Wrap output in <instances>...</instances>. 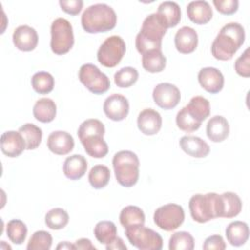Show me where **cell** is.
Here are the masks:
<instances>
[{
    "mask_svg": "<svg viewBox=\"0 0 250 250\" xmlns=\"http://www.w3.org/2000/svg\"><path fill=\"white\" fill-rule=\"evenodd\" d=\"M245 40V31L238 22H229L224 25L211 46L213 57L220 61H229Z\"/></svg>",
    "mask_w": 250,
    "mask_h": 250,
    "instance_id": "cell-1",
    "label": "cell"
},
{
    "mask_svg": "<svg viewBox=\"0 0 250 250\" xmlns=\"http://www.w3.org/2000/svg\"><path fill=\"white\" fill-rule=\"evenodd\" d=\"M167 27L161 18L156 14L148 15L143 21L140 32L136 36V48L142 55L153 51L161 50L162 38L166 34Z\"/></svg>",
    "mask_w": 250,
    "mask_h": 250,
    "instance_id": "cell-2",
    "label": "cell"
},
{
    "mask_svg": "<svg viewBox=\"0 0 250 250\" xmlns=\"http://www.w3.org/2000/svg\"><path fill=\"white\" fill-rule=\"evenodd\" d=\"M117 16L114 10L104 4L98 3L89 6L81 16V24L88 33H101L115 27Z\"/></svg>",
    "mask_w": 250,
    "mask_h": 250,
    "instance_id": "cell-3",
    "label": "cell"
},
{
    "mask_svg": "<svg viewBox=\"0 0 250 250\" xmlns=\"http://www.w3.org/2000/svg\"><path fill=\"white\" fill-rule=\"evenodd\" d=\"M191 218L200 224L215 218H222L223 201L221 194L208 192L206 194H194L188 202Z\"/></svg>",
    "mask_w": 250,
    "mask_h": 250,
    "instance_id": "cell-4",
    "label": "cell"
},
{
    "mask_svg": "<svg viewBox=\"0 0 250 250\" xmlns=\"http://www.w3.org/2000/svg\"><path fill=\"white\" fill-rule=\"evenodd\" d=\"M112 166L116 181L125 188L133 187L139 180L140 161L136 153L130 150H120L112 158Z\"/></svg>",
    "mask_w": 250,
    "mask_h": 250,
    "instance_id": "cell-5",
    "label": "cell"
},
{
    "mask_svg": "<svg viewBox=\"0 0 250 250\" xmlns=\"http://www.w3.org/2000/svg\"><path fill=\"white\" fill-rule=\"evenodd\" d=\"M74 44V35L71 23L63 18L56 19L51 24V50L56 55H64Z\"/></svg>",
    "mask_w": 250,
    "mask_h": 250,
    "instance_id": "cell-6",
    "label": "cell"
},
{
    "mask_svg": "<svg viewBox=\"0 0 250 250\" xmlns=\"http://www.w3.org/2000/svg\"><path fill=\"white\" fill-rule=\"evenodd\" d=\"M125 234L129 242L140 250H160L163 246L161 235L144 225L125 228Z\"/></svg>",
    "mask_w": 250,
    "mask_h": 250,
    "instance_id": "cell-7",
    "label": "cell"
},
{
    "mask_svg": "<svg viewBox=\"0 0 250 250\" xmlns=\"http://www.w3.org/2000/svg\"><path fill=\"white\" fill-rule=\"evenodd\" d=\"M126 52V44L122 37L112 35L107 37L100 46L97 59L105 67H114L122 60Z\"/></svg>",
    "mask_w": 250,
    "mask_h": 250,
    "instance_id": "cell-8",
    "label": "cell"
},
{
    "mask_svg": "<svg viewBox=\"0 0 250 250\" xmlns=\"http://www.w3.org/2000/svg\"><path fill=\"white\" fill-rule=\"evenodd\" d=\"M78 78L90 92L97 95L104 94L110 88L109 78L92 63L81 65L78 72Z\"/></svg>",
    "mask_w": 250,
    "mask_h": 250,
    "instance_id": "cell-9",
    "label": "cell"
},
{
    "mask_svg": "<svg viewBox=\"0 0 250 250\" xmlns=\"http://www.w3.org/2000/svg\"><path fill=\"white\" fill-rule=\"evenodd\" d=\"M185 220V211L179 204L168 203L157 208L153 214L154 224L165 231L177 229Z\"/></svg>",
    "mask_w": 250,
    "mask_h": 250,
    "instance_id": "cell-10",
    "label": "cell"
},
{
    "mask_svg": "<svg viewBox=\"0 0 250 250\" xmlns=\"http://www.w3.org/2000/svg\"><path fill=\"white\" fill-rule=\"evenodd\" d=\"M154 103L163 109H172L178 105L181 100V92L177 86L171 83H159L152 92Z\"/></svg>",
    "mask_w": 250,
    "mask_h": 250,
    "instance_id": "cell-11",
    "label": "cell"
},
{
    "mask_svg": "<svg viewBox=\"0 0 250 250\" xmlns=\"http://www.w3.org/2000/svg\"><path fill=\"white\" fill-rule=\"evenodd\" d=\"M104 112L107 118L113 121L125 119L129 113V102L120 94H112L104 103Z\"/></svg>",
    "mask_w": 250,
    "mask_h": 250,
    "instance_id": "cell-12",
    "label": "cell"
},
{
    "mask_svg": "<svg viewBox=\"0 0 250 250\" xmlns=\"http://www.w3.org/2000/svg\"><path fill=\"white\" fill-rule=\"evenodd\" d=\"M197 78L200 86L208 93L217 94L224 87V75L216 67L208 66L201 68L198 72Z\"/></svg>",
    "mask_w": 250,
    "mask_h": 250,
    "instance_id": "cell-13",
    "label": "cell"
},
{
    "mask_svg": "<svg viewBox=\"0 0 250 250\" xmlns=\"http://www.w3.org/2000/svg\"><path fill=\"white\" fill-rule=\"evenodd\" d=\"M13 43L21 51L30 52L38 44V34L36 30L26 24L18 26L13 33Z\"/></svg>",
    "mask_w": 250,
    "mask_h": 250,
    "instance_id": "cell-14",
    "label": "cell"
},
{
    "mask_svg": "<svg viewBox=\"0 0 250 250\" xmlns=\"http://www.w3.org/2000/svg\"><path fill=\"white\" fill-rule=\"evenodd\" d=\"M139 130L146 135L152 136L159 132L162 125V117L158 111L153 108L143 109L137 119Z\"/></svg>",
    "mask_w": 250,
    "mask_h": 250,
    "instance_id": "cell-15",
    "label": "cell"
},
{
    "mask_svg": "<svg viewBox=\"0 0 250 250\" xmlns=\"http://www.w3.org/2000/svg\"><path fill=\"white\" fill-rule=\"evenodd\" d=\"M0 146L2 152L8 157H18L26 149L25 142L18 131H7L1 135Z\"/></svg>",
    "mask_w": 250,
    "mask_h": 250,
    "instance_id": "cell-16",
    "label": "cell"
},
{
    "mask_svg": "<svg viewBox=\"0 0 250 250\" xmlns=\"http://www.w3.org/2000/svg\"><path fill=\"white\" fill-rule=\"evenodd\" d=\"M47 146L55 154H68L74 147L73 137L65 131H54L47 139Z\"/></svg>",
    "mask_w": 250,
    "mask_h": 250,
    "instance_id": "cell-17",
    "label": "cell"
},
{
    "mask_svg": "<svg viewBox=\"0 0 250 250\" xmlns=\"http://www.w3.org/2000/svg\"><path fill=\"white\" fill-rule=\"evenodd\" d=\"M175 47L182 54L192 53L198 44L197 32L190 26L181 27L175 34Z\"/></svg>",
    "mask_w": 250,
    "mask_h": 250,
    "instance_id": "cell-18",
    "label": "cell"
},
{
    "mask_svg": "<svg viewBox=\"0 0 250 250\" xmlns=\"http://www.w3.org/2000/svg\"><path fill=\"white\" fill-rule=\"evenodd\" d=\"M180 146L187 154L195 158L206 157L210 152L209 145L201 138L195 136L182 137Z\"/></svg>",
    "mask_w": 250,
    "mask_h": 250,
    "instance_id": "cell-19",
    "label": "cell"
},
{
    "mask_svg": "<svg viewBox=\"0 0 250 250\" xmlns=\"http://www.w3.org/2000/svg\"><path fill=\"white\" fill-rule=\"evenodd\" d=\"M206 134L210 141L221 143L225 141L229 134V125L228 120L222 115H215L209 119L206 125Z\"/></svg>",
    "mask_w": 250,
    "mask_h": 250,
    "instance_id": "cell-20",
    "label": "cell"
},
{
    "mask_svg": "<svg viewBox=\"0 0 250 250\" xmlns=\"http://www.w3.org/2000/svg\"><path fill=\"white\" fill-rule=\"evenodd\" d=\"M188 19L196 24H206L213 17V11L207 1H191L187 7Z\"/></svg>",
    "mask_w": 250,
    "mask_h": 250,
    "instance_id": "cell-21",
    "label": "cell"
},
{
    "mask_svg": "<svg viewBox=\"0 0 250 250\" xmlns=\"http://www.w3.org/2000/svg\"><path fill=\"white\" fill-rule=\"evenodd\" d=\"M87 160L81 154H73L63 162L62 170L64 176L69 180H79L82 178L87 171Z\"/></svg>",
    "mask_w": 250,
    "mask_h": 250,
    "instance_id": "cell-22",
    "label": "cell"
},
{
    "mask_svg": "<svg viewBox=\"0 0 250 250\" xmlns=\"http://www.w3.org/2000/svg\"><path fill=\"white\" fill-rule=\"evenodd\" d=\"M33 116L36 120L42 123L53 121L57 114V105L52 99H39L33 105Z\"/></svg>",
    "mask_w": 250,
    "mask_h": 250,
    "instance_id": "cell-23",
    "label": "cell"
},
{
    "mask_svg": "<svg viewBox=\"0 0 250 250\" xmlns=\"http://www.w3.org/2000/svg\"><path fill=\"white\" fill-rule=\"evenodd\" d=\"M226 236L232 246L243 245L249 237L248 225L242 221L231 222L226 229Z\"/></svg>",
    "mask_w": 250,
    "mask_h": 250,
    "instance_id": "cell-24",
    "label": "cell"
},
{
    "mask_svg": "<svg viewBox=\"0 0 250 250\" xmlns=\"http://www.w3.org/2000/svg\"><path fill=\"white\" fill-rule=\"evenodd\" d=\"M156 14L161 18L167 28L175 27L181 21V8L173 1L162 2L158 6Z\"/></svg>",
    "mask_w": 250,
    "mask_h": 250,
    "instance_id": "cell-25",
    "label": "cell"
},
{
    "mask_svg": "<svg viewBox=\"0 0 250 250\" xmlns=\"http://www.w3.org/2000/svg\"><path fill=\"white\" fill-rule=\"evenodd\" d=\"M86 153L94 158H103L108 152V146L104 136L92 135L80 140Z\"/></svg>",
    "mask_w": 250,
    "mask_h": 250,
    "instance_id": "cell-26",
    "label": "cell"
},
{
    "mask_svg": "<svg viewBox=\"0 0 250 250\" xmlns=\"http://www.w3.org/2000/svg\"><path fill=\"white\" fill-rule=\"evenodd\" d=\"M185 108L194 120L200 123H202V121H204L210 114V103L202 96L191 98Z\"/></svg>",
    "mask_w": 250,
    "mask_h": 250,
    "instance_id": "cell-27",
    "label": "cell"
},
{
    "mask_svg": "<svg viewBox=\"0 0 250 250\" xmlns=\"http://www.w3.org/2000/svg\"><path fill=\"white\" fill-rule=\"evenodd\" d=\"M142 65L150 73L161 72L166 66V57L161 50L149 51L143 55Z\"/></svg>",
    "mask_w": 250,
    "mask_h": 250,
    "instance_id": "cell-28",
    "label": "cell"
},
{
    "mask_svg": "<svg viewBox=\"0 0 250 250\" xmlns=\"http://www.w3.org/2000/svg\"><path fill=\"white\" fill-rule=\"evenodd\" d=\"M119 221L124 228L135 225H145L146 216L144 211L140 207L129 205L121 210L119 215Z\"/></svg>",
    "mask_w": 250,
    "mask_h": 250,
    "instance_id": "cell-29",
    "label": "cell"
},
{
    "mask_svg": "<svg viewBox=\"0 0 250 250\" xmlns=\"http://www.w3.org/2000/svg\"><path fill=\"white\" fill-rule=\"evenodd\" d=\"M19 132L22 136L26 149L31 150L39 146L42 141V130L32 123H25L19 128Z\"/></svg>",
    "mask_w": 250,
    "mask_h": 250,
    "instance_id": "cell-30",
    "label": "cell"
},
{
    "mask_svg": "<svg viewBox=\"0 0 250 250\" xmlns=\"http://www.w3.org/2000/svg\"><path fill=\"white\" fill-rule=\"evenodd\" d=\"M222 201H223V215L222 218H233L236 217L241 209H242V202L239 196L231 191H227L221 194Z\"/></svg>",
    "mask_w": 250,
    "mask_h": 250,
    "instance_id": "cell-31",
    "label": "cell"
},
{
    "mask_svg": "<svg viewBox=\"0 0 250 250\" xmlns=\"http://www.w3.org/2000/svg\"><path fill=\"white\" fill-rule=\"evenodd\" d=\"M94 234L97 240L102 244H109L117 236V229L111 221H100L94 229Z\"/></svg>",
    "mask_w": 250,
    "mask_h": 250,
    "instance_id": "cell-32",
    "label": "cell"
},
{
    "mask_svg": "<svg viewBox=\"0 0 250 250\" xmlns=\"http://www.w3.org/2000/svg\"><path fill=\"white\" fill-rule=\"evenodd\" d=\"M31 86L38 94H49L54 89L55 79L53 75L47 71H38L31 77Z\"/></svg>",
    "mask_w": 250,
    "mask_h": 250,
    "instance_id": "cell-33",
    "label": "cell"
},
{
    "mask_svg": "<svg viewBox=\"0 0 250 250\" xmlns=\"http://www.w3.org/2000/svg\"><path fill=\"white\" fill-rule=\"evenodd\" d=\"M109 179L110 171L108 167L102 164H98L92 167L88 175L90 185L96 189H101L104 188L108 184Z\"/></svg>",
    "mask_w": 250,
    "mask_h": 250,
    "instance_id": "cell-34",
    "label": "cell"
},
{
    "mask_svg": "<svg viewBox=\"0 0 250 250\" xmlns=\"http://www.w3.org/2000/svg\"><path fill=\"white\" fill-rule=\"evenodd\" d=\"M6 232L11 242L15 244H21L24 242L27 234L26 225L18 219H13L8 222L6 227Z\"/></svg>",
    "mask_w": 250,
    "mask_h": 250,
    "instance_id": "cell-35",
    "label": "cell"
},
{
    "mask_svg": "<svg viewBox=\"0 0 250 250\" xmlns=\"http://www.w3.org/2000/svg\"><path fill=\"white\" fill-rule=\"evenodd\" d=\"M69 221L67 212L62 208H53L45 216V224L51 229H62Z\"/></svg>",
    "mask_w": 250,
    "mask_h": 250,
    "instance_id": "cell-36",
    "label": "cell"
},
{
    "mask_svg": "<svg viewBox=\"0 0 250 250\" xmlns=\"http://www.w3.org/2000/svg\"><path fill=\"white\" fill-rule=\"evenodd\" d=\"M114 83L120 88H129L134 85L138 78L139 72L132 66H125L114 73Z\"/></svg>",
    "mask_w": 250,
    "mask_h": 250,
    "instance_id": "cell-37",
    "label": "cell"
},
{
    "mask_svg": "<svg viewBox=\"0 0 250 250\" xmlns=\"http://www.w3.org/2000/svg\"><path fill=\"white\" fill-rule=\"evenodd\" d=\"M194 248V239L188 231H177L169 239L170 250H192Z\"/></svg>",
    "mask_w": 250,
    "mask_h": 250,
    "instance_id": "cell-38",
    "label": "cell"
},
{
    "mask_svg": "<svg viewBox=\"0 0 250 250\" xmlns=\"http://www.w3.org/2000/svg\"><path fill=\"white\" fill-rule=\"evenodd\" d=\"M105 133L104 125L98 119L90 118L83 121L77 131L79 140H82L88 136L92 135H101L104 136Z\"/></svg>",
    "mask_w": 250,
    "mask_h": 250,
    "instance_id": "cell-39",
    "label": "cell"
},
{
    "mask_svg": "<svg viewBox=\"0 0 250 250\" xmlns=\"http://www.w3.org/2000/svg\"><path fill=\"white\" fill-rule=\"evenodd\" d=\"M53 238L50 232L45 230L35 231L28 240L27 250H49L52 246Z\"/></svg>",
    "mask_w": 250,
    "mask_h": 250,
    "instance_id": "cell-40",
    "label": "cell"
},
{
    "mask_svg": "<svg viewBox=\"0 0 250 250\" xmlns=\"http://www.w3.org/2000/svg\"><path fill=\"white\" fill-rule=\"evenodd\" d=\"M176 124L178 128L184 132L191 133L199 129L201 126L200 122L194 120L186 110L185 106L177 113L176 116Z\"/></svg>",
    "mask_w": 250,
    "mask_h": 250,
    "instance_id": "cell-41",
    "label": "cell"
},
{
    "mask_svg": "<svg viewBox=\"0 0 250 250\" xmlns=\"http://www.w3.org/2000/svg\"><path fill=\"white\" fill-rule=\"evenodd\" d=\"M250 57H249V48H247L243 54L236 59L234 62V69L236 73L242 77L250 76Z\"/></svg>",
    "mask_w": 250,
    "mask_h": 250,
    "instance_id": "cell-42",
    "label": "cell"
},
{
    "mask_svg": "<svg viewBox=\"0 0 250 250\" xmlns=\"http://www.w3.org/2000/svg\"><path fill=\"white\" fill-rule=\"evenodd\" d=\"M216 10L223 15H232L238 10L237 0H213Z\"/></svg>",
    "mask_w": 250,
    "mask_h": 250,
    "instance_id": "cell-43",
    "label": "cell"
},
{
    "mask_svg": "<svg viewBox=\"0 0 250 250\" xmlns=\"http://www.w3.org/2000/svg\"><path fill=\"white\" fill-rule=\"evenodd\" d=\"M59 4L63 12L71 16L78 15L83 8L82 0H60Z\"/></svg>",
    "mask_w": 250,
    "mask_h": 250,
    "instance_id": "cell-44",
    "label": "cell"
},
{
    "mask_svg": "<svg viewBox=\"0 0 250 250\" xmlns=\"http://www.w3.org/2000/svg\"><path fill=\"white\" fill-rule=\"evenodd\" d=\"M202 248L204 250H212V249L223 250L226 248V243L224 241V238L221 235L213 234L211 236H208L205 239Z\"/></svg>",
    "mask_w": 250,
    "mask_h": 250,
    "instance_id": "cell-45",
    "label": "cell"
},
{
    "mask_svg": "<svg viewBox=\"0 0 250 250\" xmlns=\"http://www.w3.org/2000/svg\"><path fill=\"white\" fill-rule=\"evenodd\" d=\"M75 249L81 250H96V247L92 244L91 240L88 238H79L74 242Z\"/></svg>",
    "mask_w": 250,
    "mask_h": 250,
    "instance_id": "cell-46",
    "label": "cell"
},
{
    "mask_svg": "<svg viewBox=\"0 0 250 250\" xmlns=\"http://www.w3.org/2000/svg\"><path fill=\"white\" fill-rule=\"evenodd\" d=\"M105 248L106 250H111V249H114V250H126L127 249V246L125 245L123 239L119 236H116L115 239L110 242L109 244H106L105 245Z\"/></svg>",
    "mask_w": 250,
    "mask_h": 250,
    "instance_id": "cell-47",
    "label": "cell"
},
{
    "mask_svg": "<svg viewBox=\"0 0 250 250\" xmlns=\"http://www.w3.org/2000/svg\"><path fill=\"white\" fill-rule=\"evenodd\" d=\"M57 249L60 250V249H75V246L74 244H71L67 241H63V242H61L58 246H57Z\"/></svg>",
    "mask_w": 250,
    "mask_h": 250,
    "instance_id": "cell-48",
    "label": "cell"
}]
</instances>
